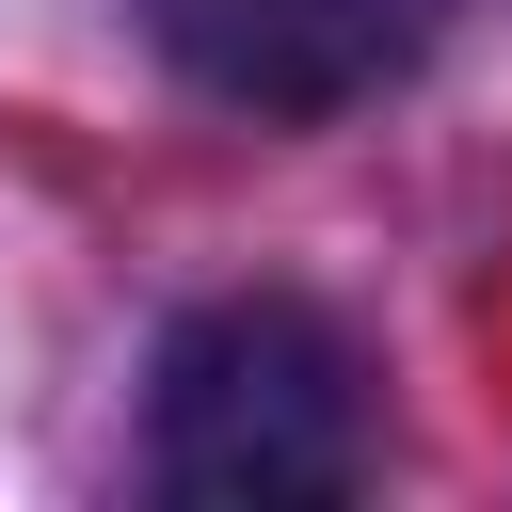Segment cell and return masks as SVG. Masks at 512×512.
<instances>
[{"label":"cell","instance_id":"6da1fadb","mask_svg":"<svg viewBox=\"0 0 512 512\" xmlns=\"http://www.w3.org/2000/svg\"><path fill=\"white\" fill-rule=\"evenodd\" d=\"M144 480L208 496V512H272V496H352L368 480V352L304 304V288H224L160 336V400H144Z\"/></svg>","mask_w":512,"mask_h":512},{"label":"cell","instance_id":"7a4b0ae2","mask_svg":"<svg viewBox=\"0 0 512 512\" xmlns=\"http://www.w3.org/2000/svg\"><path fill=\"white\" fill-rule=\"evenodd\" d=\"M144 32L192 96H224L256 128H320V112L384 96L448 32V0H144Z\"/></svg>","mask_w":512,"mask_h":512}]
</instances>
